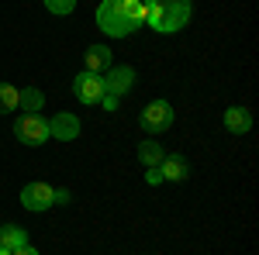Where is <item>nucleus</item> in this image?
I'll use <instances>...</instances> for the list:
<instances>
[{
	"mask_svg": "<svg viewBox=\"0 0 259 255\" xmlns=\"http://www.w3.org/2000/svg\"><path fill=\"white\" fill-rule=\"evenodd\" d=\"M145 24V4L142 0H100L97 28L107 38H128Z\"/></svg>",
	"mask_w": 259,
	"mask_h": 255,
	"instance_id": "1",
	"label": "nucleus"
},
{
	"mask_svg": "<svg viewBox=\"0 0 259 255\" xmlns=\"http://www.w3.org/2000/svg\"><path fill=\"white\" fill-rule=\"evenodd\" d=\"M145 4V24L159 35H173L190 24V0H142Z\"/></svg>",
	"mask_w": 259,
	"mask_h": 255,
	"instance_id": "2",
	"label": "nucleus"
},
{
	"mask_svg": "<svg viewBox=\"0 0 259 255\" xmlns=\"http://www.w3.org/2000/svg\"><path fill=\"white\" fill-rule=\"evenodd\" d=\"M139 124H142V131H149V135L169 131V124H173V104H169V100H152V104H145L142 114H139Z\"/></svg>",
	"mask_w": 259,
	"mask_h": 255,
	"instance_id": "3",
	"label": "nucleus"
},
{
	"mask_svg": "<svg viewBox=\"0 0 259 255\" xmlns=\"http://www.w3.org/2000/svg\"><path fill=\"white\" fill-rule=\"evenodd\" d=\"M14 138H18L21 145H28V148H38V145H45L52 138L49 135V121L41 118V114H24L14 124Z\"/></svg>",
	"mask_w": 259,
	"mask_h": 255,
	"instance_id": "4",
	"label": "nucleus"
},
{
	"mask_svg": "<svg viewBox=\"0 0 259 255\" xmlns=\"http://www.w3.org/2000/svg\"><path fill=\"white\" fill-rule=\"evenodd\" d=\"M21 203H24V211H31V214L49 211V207L56 203V190H52V183H28V186L21 190Z\"/></svg>",
	"mask_w": 259,
	"mask_h": 255,
	"instance_id": "5",
	"label": "nucleus"
},
{
	"mask_svg": "<svg viewBox=\"0 0 259 255\" xmlns=\"http://www.w3.org/2000/svg\"><path fill=\"white\" fill-rule=\"evenodd\" d=\"M73 93H76V100L80 104H100V97H104V76H97V73H76L73 76Z\"/></svg>",
	"mask_w": 259,
	"mask_h": 255,
	"instance_id": "6",
	"label": "nucleus"
},
{
	"mask_svg": "<svg viewBox=\"0 0 259 255\" xmlns=\"http://www.w3.org/2000/svg\"><path fill=\"white\" fill-rule=\"evenodd\" d=\"M132 86H135V69H132V66H114V69L104 73V93L121 97V93H128Z\"/></svg>",
	"mask_w": 259,
	"mask_h": 255,
	"instance_id": "7",
	"label": "nucleus"
},
{
	"mask_svg": "<svg viewBox=\"0 0 259 255\" xmlns=\"http://www.w3.org/2000/svg\"><path fill=\"white\" fill-rule=\"evenodd\" d=\"M49 135L59 138V141H73V138L80 135V118H73L69 111L56 114V118L49 121Z\"/></svg>",
	"mask_w": 259,
	"mask_h": 255,
	"instance_id": "8",
	"label": "nucleus"
},
{
	"mask_svg": "<svg viewBox=\"0 0 259 255\" xmlns=\"http://www.w3.org/2000/svg\"><path fill=\"white\" fill-rule=\"evenodd\" d=\"M83 69L104 76V73L111 69V48H107V45H90V48H87V56H83Z\"/></svg>",
	"mask_w": 259,
	"mask_h": 255,
	"instance_id": "9",
	"label": "nucleus"
},
{
	"mask_svg": "<svg viewBox=\"0 0 259 255\" xmlns=\"http://www.w3.org/2000/svg\"><path fill=\"white\" fill-rule=\"evenodd\" d=\"M159 173H162V183H183L187 173H190V166L183 162V156H162Z\"/></svg>",
	"mask_w": 259,
	"mask_h": 255,
	"instance_id": "10",
	"label": "nucleus"
},
{
	"mask_svg": "<svg viewBox=\"0 0 259 255\" xmlns=\"http://www.w3.org/2000/svg\"><path fill=\"white\" fill-rule=\"evenodd\" d=\"M225 128H228L232 135H245V131L252 128V114H249L245 107H228V111H225Z\"/></svg>",
	"mask_w": 259,
	"mask_h": 255,
	"instance_id": "11",
	"label": "nucleus"
},
{
	"mask_svg": "<svg viewBox=\"0 0 259 255\" xmlns=\"http://www.w3.org/2000/svg\"><path fill=\"white\" fill-rule=\"evenodd\" d=\"M0 245H4L7 252H14L21 245H28V231L18 228V224H4V228H0Z\"/></svg>",
	"mask_w": 259,
	"mask_h": 255,
	"instance_id": "12",
	"label": "nucleus"
},
{
	"mask_svg": "<svg viewBox=\"0 0 259 255\" xmlns=\"http://www.w3.org/2000/svg\"><path fill=\"white\" fill-rule=\"evenodd\" d=\"M18 107L24 114H38L41 107H45V97H41V90L35 86H28V90H18Z\"/></svg>",
	"mask_w": 259,
	"mask_h": 255,
	"instance_id": "13",
	"label": "nucleus"
},
{
	"mask_svg": "<svg viewBox=\"0 0 259 255\" xmlns=\"http://www.w3.org/2000/svg\"><path fill=\"white\" fill-rule=\"evenodd\" d=\"M162 156H166V152H162L159 141H142V145H139V159L145 162V166H159Z\"/></svg>",
	"mask_w": 259,
	"mask_h": 255,
	"instance_id": "14",
	"label": "nucleus"
},
{
	"mask_svg": "<svg viewBox=\"0 0 259 255\" xmlns=\"http://www.w3.org/2000/svg\"><path fill=\"white\" fill-rule=\"evenodd\" d=\"M11 111H18V86L0 83V114H11Z\"/></svg>",
	"mask_w": 259,
	"mask_h": 255,
	"instance_id": "15",
	"label": "nucleus"
},
{
	"mask_svg": "<svg viewBox=\"0 0 259 255\" xmlns=\"http://www.w3.org/2000/svg\"><path fill=\"white\" fill-rule=\"evenodd\" d=\"M45 7H49L52 14L66 18V14H73V11H76V0H45Z\"/></svg>",
	"mask_w": 259,
	"mask_h": 255,
	"instance_id": "16",
	"label": "nucleus"
},
{
	"mask_svg": "<svg viewBox=\"0 0 259 255\" xmlns=\"http://www.w3.org/2000/svg\"><path fill=\"white\" fill-rule=\"evenodd\" d=\"M145 183H149V186H159V183H162L159 166H149V173H145Z\"/></svg>",
	"mask_w": 259,
	"mask_h": 255,
	"instance_id": "17",
	"label": "nucleus"
},
{
	"mask_svg": "<svg viewBox=\"0 0 259 255\" xmlns=\"http://www.w3.org/2000/svg\"><path fill=\"white\" fill-rule=\"evenodd\" d=\"M100 104H104V111H118V97H114V93H104Z\"/></svg>",
	"mask_w": 259,
	"mask_h": 255,
	"instance_id": "18",
	"label": "nucleus"
},
{
	"mask_svg": "<svg viewBox=\"0 0 259 255\" xmlns=\"http://www.w3.org/2000/svg\"><path fill=\"white\" fill-rule=\"evenodd\" d=\"M69 200H73L69 190H56V203H69Z\"/></svg>",
	"mask_w": 259,
	"mask_h": 255,
	"instance_id": "19",
	"label": "nucleus"
},
{
	"mask_svg": "<svg viewBox=\"0 0 259 255\" xmlns=\"http://www.w3.org/2000/svg\"><path fill=\"white\" fill-rule=\"evenodd\" d=\"M11 255H38V248H31V245H21V248H14Z\"/></svg>",
	"mask_w": 259,
	"mask_h": 255,
	"instance_id": "20",
	"label": "nucleus"
},
{
	"mask_svg": "<svg viewBox=\"0 0 259 255\" xmlns=\"http://www.w3.org/2000/svg\"><path fill=\"white\" fill-rule=\"evenodd\" d=\"M0 255H11V252H7V248H4V245H0Z\"/></svg>",
	"mask_w": 259,
	"mask_h": 255,
	"instance_id": "21",
	"label": "nucleus"
}]
</instances>
